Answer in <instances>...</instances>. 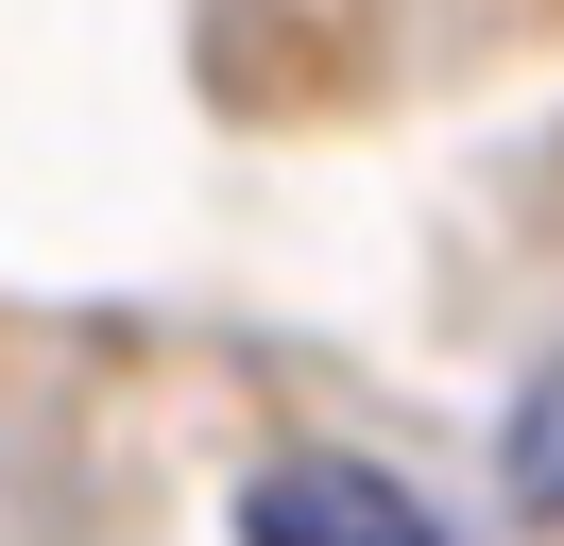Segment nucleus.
Returning a JSON list of instances; mask_svg holds the SVG:
<instances>
[{"label":"nucleus","mask_w":564,"mask_h":546,"mask_svg":"<svg viewBox=\"0 0 564 546\" xmlns=\"http://www.w3.org/2000/svg\"><path fill=\"white\" fill-rule=\"evenodd\" d=\"M240 546H462L445 512L393 461H343V444H291V461L240 478Z\"/></svg>","instance_id":"f257e3e1"},{"label":"nucleus","mask_w":564,"mask_h":546,"mask_svg":"<svg viewBox=\"0 0 564 546\" xmlns=\"http://www.w3.org/2000/svg\"><path fill=\"white\" fill-rule=\"evenodd\" d=\"M496 495H513L530 529H564V375L513 393V427H496Z\"/></svg>","instance_id":"f03ea898"}]
</instances>
